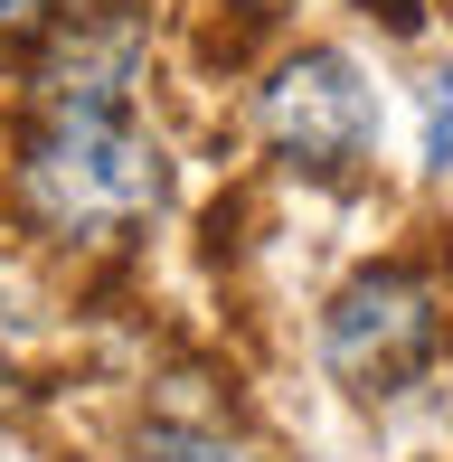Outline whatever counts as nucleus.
<instances>
[{"instance_id":"f257e3e1","label":"nucleus","mask_w":453,"mask_h":462,"mask_svg":"<svg viewBox=\"0 0 453 462\" xmlns=\"http://www.w3.org/2000/svg\"><path fill=\"white\" fill-rule=\"evenodd\" d=\"M171 161L133 104H38L19 133V208L57 245H123L161 217Z\"/></svg>"},{"instance_id":"f03ea898","label":"nucleus","mask_w":453,"mask_h":462,"mask_svg":"<svg viewBox=\"0 0 453 462\" xmlns=\"http://www.w3.org/2000/svg\"><path fill=\"white\" fill-rule=\"evenodd\" d=\"M444 359V292L416 264H368L331 292L321 311V368L340 377L359 406H387Z\"/></svg>"},{"instance_id":"7ed1b4c3","label":"nucleus","mask_w":453,"mask_h":462,"mask_svg":"<svg viewBox=\"0 0 453 462\" xmlns=\"http://www.w3.org/2000/svg\"><path fill=\"white\" fill-rule=\"evenodd\" d=\"M255 114H264V142H274L293 171H312V180H349L378 152V86L359 76L349 48L274 57V76L255 86Z\"/></svg>"},{"instance_id":"20e7f679","label":"nucleus","mask_w":453,"mask_h":462,"mask_svg":"<svg viewBox=\"0 0 453 462\" xmlns=\"http://www.w3.org/2000/svg\"><path fill=\"white\" fill-rule=\"evenodd\" d=\"M133 462H283L274 444H255V434L236 425H199V415H161V425L133 434Z\"/></svg>"},{"instance_id":"39448f33","label":"nucleus","mask_w":453,"mask_h":462,"mask_svg":"<svg viewBox=\"0 0 453 462\" xmlns=\"http://www.w3.org/2000/svg\"><path fill=\"white\" fill-rule=\"evenodd\" d=\"M416 104H425V171H453V67H435V76H425V86H416Z\"/></svg>"},{"instance_id":"423d86ee","label":"nucleus","mask_w":453,"mask_h":462,"mask_svg":"<svg viewBox=\"0 0 453 462\" xmlns=\"http://www.w3.org/2000/svg\"><path fill=\"white\" fill-rule=\"evenodd\" d=\"M38 19H48V0H0V38H29Z\"/></svg>"}]
</instances>
